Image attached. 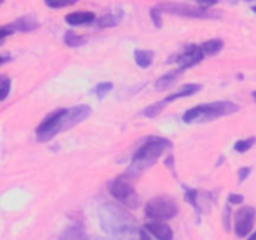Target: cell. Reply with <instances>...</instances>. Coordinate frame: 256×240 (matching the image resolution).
<instances>
[{"label":"cell","mask_w":256,"mask_h":240,"mask_svg":"<svg viewBox=\"0 0 256 240\" xmlns=\"http://www.w3.org/2000/svg\"><path fill=\"white\" fill-rule=\"evenodd\" d=\"M99 224L100 228L106 234L112 236H126V235H134L139 232L136 222L134 218L122 208L116 206L112 202H104L99 208Z\"/></svg>","instance_id":"6da1fadb"},{"label":"cell","mask_w":256,"mask_h":240,"mask_svg":"<svg viewBox=\"0 0 256 240\" xmlns=\"http://www.w3.org/2000/svg\"><path fill=\"white\" fill-rule=\"evenodd\" d=\"M172 148V142L166 138L150 136L142 142L132 158V164L128 169L130 175H138L152 168L166 149Z\"/></svg>","instance_id":"7a4b0ae2"},{"label":"cell","mask_w":256,"mask_h":240,"mask_svg":"<svg viewBox=\"0 0 256 240\" xmlns=\"http://www.w3.org/2000/svg\"><path fill=\"white\" fill-rule=\"evenodd\" d=\"M239 112V105L229 100H222V102H208V104L198 105L186 110L182 115V122H208L218 119V118L228 116L234 112Z\"/></svg>","instance_id":"3957f363"},{"label":"cell","mask_w":256,"mask_h":240,"mask_svg":"<svg viewBox=\"0 0 256 240\" xmlns=\"http://www.w3.org/2000/svg\"><path fill=\"white\" fill-rule=\"evenodd\" d=\"M179 212L176 202L169 196H156L149 200L145 206V215L152 220H170Z\"/></svg>","instance_id":"277c9868"},{"label":"cell","mask_w":256,"mask_h":240,"mask_svg":"<svg viewBox=\"0 0 256 240\" xmlns=\"http://www.w3.org/2000/svg\"><path fill=\"white\" fill-rule=\"evenodd\" d=\"M162 12L178 15L182 18H192V19H215L219 18V12L209 10L208 8H194L185 4H175V2H162L158 5Z\"/></svg>","instance_id":"5b68a950"},{"label":"cell","mask_w":256,"mask_h":240,"mask_svg":"<svg viewBox=\"0 0 256 240\" xmlns=\"http://www.w3.org/2000/svg\"><path fill=\"white\" fill-rule=\"evenodd\" d=\"M110 194L112 195L115 200L122 202L129 209H135V208L139 206V196H138L134 186L128 178L120 176L115 179L110 184Z\"/></svg>","instance_id":"8992f818"},{"label":"cell","mask_w":256,"mask_h":240,"mask_svg":"<svg viewBox=\"0 0 256 240\" xmlns=\"http://www.w3.org/2000/svg\"><path fill=\"white\" fill-rule=\"evenodd\" d=\"M202 86L199 84H186L184 86L180 88L176 92H172V95L166 96L165 99L160 100L159 102H155V104L150 105L148 106L146 109H144L142 114L145 115L146 118H154L156 116L159 112H162V110L166 106L169 102H175V100L180 99V98H186V96H192V95L198 94V92H202Z\"/></svg>","instance_id":"52a82bcc"},{"label":"cell","mask_w":256,"mask_h":240,"mask_svg":"<svg viewBox=\"0 0 256 240\" xmlns=\"http://www.w3.org/2000/svg\"><path fill=\"white\" fill-rule=\"evenodd\" d=\"M256 219V210L252 206H244L235 214V234L239 238H245L252 232Z\"/></svg>","instance_id":"ba28073f"},{"label":"cell","mask_w":256,"mask_h":240,"mask_svg":"<svg viewBox=\"0 0 256 240\" xmlns=\"http://www.w3.org/2000/svg\"><path fill=\"white\" fill-rule=\"evenodd\" d=\"M60 114H62V109L55 110V112H52L49 116L45 118V119L42 122V124L38 126L36 132H35V134H36V139L39 140V142H46L59 134Z\"/></svg>","instance_id":"9c48e42d"},{"label":"cell","mask_w":256,"mask_h":240,"mask_svg":"<svg viewBox=\"0 0 256 240\" xmlns=\"http://www.w3.org/2000/svg\"><path fill=\"white\" fill-rule=\"evenodd\" d=\"M204 58L205 54L202 52L200 45L192 44L189 45V46L185 48V49L175 58V62L179 65V68L182 72H185V70L189 69V68H192L194 65L202 62Z\"/></svg>","instance_id":"30bf717a"},{"label":"cell","mask_w":256,"mask_h":240,"mask_svg":"<svg viewBox=\"0 0 256 240\" xmlns=\"http://www.w3.org/2000/svg\"><path fill=\"white\" fill-rule=\"evenodd\" d=\"M145 229H146L145 232H150L152 236L160 240H170L174 236L172 228L162 222V220H154V222H149V224L145 225Z\"/></svg>","instance_id":"8fae6325"},{"label":"cell","mask_w":256,"mask_h":240,"mask_svg":"<svg viewBox=\"0 0 256 240\" xmlns=\"http://www.w3.org/2000/svg\"><path fill=\"white\" fill-rule=\"evenodd\" d=\"M8 26L10 28V30L14 32H34L39 28V22L35 18L32 16H22L19 18V19L15 20L14 22L9 24Z\"/></svg>","instance_id":"7c38bea8"},{"label":"cell","mask_w":256,"mask_h":240,"mask_svg":"<svg viewBox=\"0 0 256 240\" xmlns=\"http://www.w3.org/2000/svg\"><path fill=\"white\" fill-rule=\"evenodd\" d=\"M124 18V12L122 9H115L106 12L102 16L96 20V26L100 29H108V28H114L120 24V22Z\"/></svg>","instance_id":"4fadbf2b"},{"label":"cell","mask_w":256,"mask_h":240,"mask_svg":"<svg viewBox=\"0 0 256 240\" xmlns=\"http://www.w3.org/2000/svg\"><path fill=\"white\" fill-rule=\"evenodd\" d=\"M95 14L92 12H70L65 16V22L72 26H78V25H85L92 24L95 22Z\"/></svg>","instance_id":"5bb4252c"},{"label":"cell","mask_w":256,"mask_h":240,"mask_svg":"<svg viewBox=\"0 0 256 240\" xmlns=\"http://www.w3.org/2000/svg\"><path fill=\"white\" fill-rule=\"evenodd\" d=\"M182 72V70L180 69V68H178V69L172 70V72H166V74H164L162 76H160L159 79H156V82H155L154 86L156 90H166L169 89V88H172V85L176 82L178 78L180 76V74Z\"/></svg>","instance_id":"9a60e30c"},{"label":"cell","mask_w":256,"mask_h":240,"mask_svg":"<svg viewBox=\"0 0 256 240\" xmlns=\"http://www.w3.org/2000/svg\"><path fill=\"white\" fill-rule=\"evenodd\" d=\"M135 62H136L138 66L142 68V69H146L154 62V52H150V50H142L138 49L134 52Z\"/></svg>","instance_id":"2e32d148"},{"label":"cell","mask_w":256,"mask_h":240,"mask_svg":"<svg viewBox=\"0 0 256 240\" xmlns=\"http://www.w3.org/2000/svg\"><path fill=\"white\" fill-rule=\"evenodd\" d=\"M200 48H202L205 56H206V55H215L218 54V52H222V48H224V42H222V39H212L202 42V44L200 45Z\"/></svg>","instance_id":"e0dca14e"},{"label":"cell","mask_w":256,"mask_h":240,"mask_svg":"<svg viewBox=\"0 0 256 240\" xmlns=\"http://www.w3.org/2000/svg\"><path fill=\"white\" fill-rule=\"evenodd\" d=\"M86 38L76 34V32H72V30H68L64 35V42L69 48H79L82 45L86 44Z\"/></svg>","instance_id":"ac0fdd59"},{"label":"cell","mask_w":256,"mask_h":240,"mask_svg":"<svg viewBox=\"0 0 256 240\" xmlns=\"http://www.w3.org/2000/svg\"><path fill=\"white\" fill-rule=\"evenodd\" d=\"M62 239H82L85 238V228L82 224H74L68 228L62 235Z\"/></svg>","instance_id":"d6986e66"},{"label":"cell","mask_w":256,"mask_h":240,"mask_svg":"<svg viewBox=\"0 0 256 240\" xmlns=\"http://www.w3.org/2000/svg\"><path fill=\"white\" fill-rule=\"evenodd\" d=\"M255 142H256V136L249 138V139L238 140L234 145V149H235V152H248L249 149H252V145H254Z\"/></svg>","instance_id":"ffe728a7"},{"label":"cell","mask_w":256,"mask_h":240,"mask_svg":"<svg viewBox=\"0 0 256 240\" xmlns=\"http://www.w3.org/2000/svg\"><path fill=\"white\" fill-rule=\"evenodd\" d=\"M112 82H99V84L96 85V88H95V94H96L98 99L102 100L105 96H106V94H109V92H112Z\"/></svg>","instance_id":"44dd1931"},{"label":"cell","mask_w":256,"mask_h":240,"mask_svg":"<svg viewBox=\"0 0 256 240\" xmlns=\"http://www.w3.org/2000/svg\"><path fill=\"white\" fill-rule=\"evenodd\" d=\"M12 89V80L5 76H0V102L5 100Z\"/></svg>","instance_id":"7402d4cb"},{"label":"cell","mask_w":256,"mask_h":240,"mask_svg":"<svg viewBox=\"0 0 256 240\" xmlns=\"http://www.w3.org/2000/svg\"><path fill=\"white\" fill-rule=\"evenodd\" d=\"M185 199L188 202L192 205L199 212V192L195 189H186L185 190Z\"/></svg>","instance_id":"603a6c76"},{"label":"cell","mask_w":256,"mask_h":240,"mask_svg":"<svg viewBox=\"0 0 256 240\" xmlns=\"http://www.w3.org/2000/svg\"><path fill=\"white\" fill-rule=\"evenodd\" d=\"M44 2L52 9H62V8L75 4V2H78V0H44Z\"/></svg>","instance_id":"cb8c5ba5"},{"label":"cell","mask_w":256,"mask_h":240,"mask_svg":"<svg viewBox=\"0 0 256 240\" xmlns=\"http://www.w3.org/2000/svg\"><path fill=\"white\" fill-rule=\"evenodd\" d=\"M162 12L159 9V8H152L150 9V18H152V22H154L155 28L158 29H162Z\"/></svg>","instance_id":"d4e9b609"},{"label":"cell","mask_w":256,"mask_h":240,"mask_svg":"<svg viewBox=\"0 0 256 240\" xmlns=\"http://www.w3.org/2000/svg\"><path fill=\"white\" fill-rule=\"evenodd\" d=\"M230 214H232V209H230L229 205H226L224 210V215H222V219H224V226L225 229H226V232L230 229Z\"/></svg>","instance_id":"484cf974"},{"label":"cell","mask_w":256,"mask_h":240,"mask_svg":"<svg viewBox=\"0 0 256 240\" xmlns=\"http://www.w3.org/2000/svg\"><path fill=\"white\" fill-rule=\"evenodd\" d=\"M250 172H252V168L249 166H244L242 168V169H239V172H238V175H239V182H242L244 180H246L248 176L250 175Z\"/></svg>","instance_id":"4316f807"},{"label":"cell","mask_w":256,"mask_h":240,"mask_svg":"<svg viewBox=\"0 0 256 240\" xmlns=\"http://www.w3.org/2000/svg\"><path fill=\"white\" fill-rule=\"evenodd\" d=\"M192 2H195L196 4H199L202 8H208V9H209L210 6H214V5H216L218 2H219V0H192Z\"/></svg>","instance_id":"83f0119b"},{"label":"cell","mask_w":256,"mask_h":240,"mask_svg":"<svg viewBox=\"0 0 256 240\" xmlns=\"http://www.w3.org/2000/svg\"><path fill=\"white\" fill-rule=\"evenodd\" d=\"M228 200H229L230 204H242L244 202V196L240 194H230Z\"/></svg>","instance_id":"f1b7e54d"},{"label":"cell","mask_w":256,"mask_h":240,"mask_svg":"<svg viewBox=\"0 0 256 240\" xmlns=\"http://www.w3.org/2000/svg\"><path fill=\"white\" fill-rule=\"evenodd\" d=\"M12 30H10V28L8 26H2L0 28V42H2V40L5 39V38L6 36H9V35H12Z\"/></svg>","instance_id":"f546056e"},{"label":"cell","mask_w":256,"mask_h":240,"mask_svg":"<svg viewBox=\"0 0 256 240\" xmlns=\"http://www.w3.org/2000/svg\"><path fill=\"white\" fill-rule=\"evenodd\" d=\"M165 164L168 165V166L170 168V169H172V172H175V168H174V158L172 156H169L166 159V162H165Z\"/></svg>","instance_id":"4dcf8cb0"},{"label":"cell","mask_w":256,"mask_h":240,"mask_svg":"<svg viewBox=\"0 0 256 240\" xmlns=\"http://www.w3.org/2000/svg\"><path fill=\"white\" fill-rule=\"evenodd\" d=\"M9 60H10L9 55H0V65L5 64V62H8Z\"/></svg>","instance_id":"1f68e13d"},{"label":"cell","mask_w":256,"mask_h":240,"mask_svg":"<svg viewBox=\"0 0 256 240\" xmlns=\"http://www.w3.org/2000/svg\"><path fill=\"white\" fill-rule=\"evenodd\" d=\"M249 238H250V239H252V240L256 239V232H254V234H252V235H249Z\"/></svg>","instance_id":"d6a6232c"},{"label":"cell","mask_w":256,"mask_h":240,"mask_svg":"<svg viewBox=\"0 0 256 240\" xmlns=\"http://www.w3.org/2000/svg\"><path fill=\"white\" fill-rule=\"evenodd\" d=\"M244 2H256V0H244Z\"/></svg>","instance_id":"836d02e7"},{"label":"cell","mask_w":256,"mask_h":240,"mask_svg":"<svg viewBox=\"0 0 256 240\" xmlns=\"http://www.w3.org/2000/svg\"><path fill=\"white\" fill-rule=\"evenodd\" d=\"M252 12H254L256 14V5H255V6H252Z\"/></svg>","instance_id":"e575fe53"},{"label":"cell","mask_w":256,"mask_h":240,"mask_svg":"<svg viewBox=\"0 0 256 240\" xmlns=\"http://www.w3.org/2000/svg\"><path fill=\"white\" fill-rule=\"evenodd\" d=\"M252 96H254V99L256 100V92H252Z\"/></svg>","instance_id":"d590c367"},{"label":"cell","mask_w":256,"mask_h":240,"mask_svg":"<svg viewBox=\"0 0 256 240\" xmlns=\"http://www.w3.org/2000/svg\"><path fill=\"white\" fill-rule=\"evenodd\" d=\"M2 2H4V0H0V6H2Z\"/></svg>","instance_id":"8d00e7d4"}]
</instances>
